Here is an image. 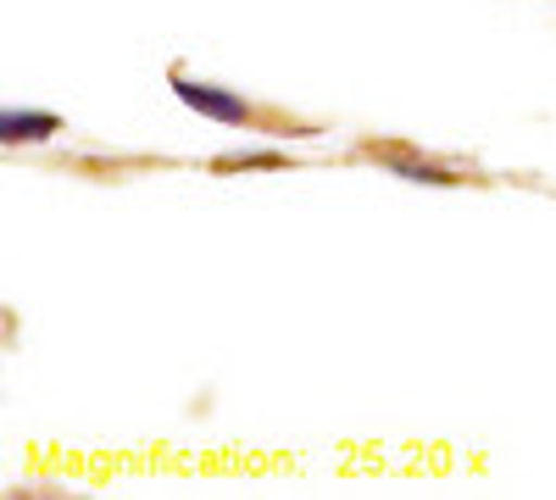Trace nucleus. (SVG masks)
<instances>
[{
	"mask_svg": "<svg viewBox=\"0 0 556 500\" xmlns=\"http://www.w3.org/2000/svg\"><path fill=\"white\" fill-rule=\"evenodd\" d=\"M167 89L178 95V106H190L223 128H251L256 123V106L240 95V89H228V84H212V78H190V73H167Z\"/></svg>",
	"mask_w": 556,
	"mask_h": 500,
	"instance_id": "f257e3e1",
	"label": "nucleus"
},
{
	"mask_svg": "<svg viewBox=\"0 0 556 500\" xmlns=\"http://www.w3.org/2000/svg\"><path fill=\"white\" fill-rule=\"evenodd\" d=\"M367 156L384 162L395 178H406V184H429V190H456V184H468L456 167L445 162H429V156H412V151H379V145H367Z\"/></svg>",
	"mask_w": 556,
	"mask_h": 500,
	"instance_id": "f03ea898",
	"label": "nucleus"
},
{
	"mask_svg": "<svg viewBox=\"0 0 556 500\" xmlns=\"http://www.w3.org/2000/svg\"><path fill=\"white\" fill-rule=\"evenodd\" d=\"M62 133V117L56 112H34V106H12L0 112V140L7 145H45Z\"/></svg>",
	"mask_w": 556,
	"mask_h": 500,
	"instance_id": "7ed1b4c3",
	"label": "nucleus"
},
{
	"mask_svg": "<svg viewBox=\"0 0 556 500\" xmlns=\"http://www.w3.org/2000/svg\"><path fill=\"white\" fill-rule=\"evenodd\" d=\"M217 167L223 172H235V167H285V156H278V151H245V156H223Z\"/></svg>",
	"mask_w": 556,
	"mask_h": 500,
	"instance_id": "20e7f679",
	"label": "nucleus"
}]
</instances>
